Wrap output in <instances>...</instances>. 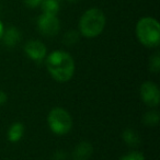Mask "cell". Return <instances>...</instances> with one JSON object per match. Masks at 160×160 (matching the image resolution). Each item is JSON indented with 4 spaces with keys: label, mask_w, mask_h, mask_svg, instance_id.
<instances>
[{
    "label": "cell",
    "mask_w": 160,
    "mask_h": 160,
    "mask_svg": "<svg viewBox=\"0 0 160 160\" xmlns=\"http://www.w3.org/2000/svg\"><path fill=\"white\" fill-rule=\"evenodd\" d=\"M46 68L51 76L58 82L70 80L75 72V60L71 55L64 51H55L46 58Z\"/></svg>",
    "instance_id": "6da1fadb"
},
{
    "label": "cell",
    "mask_w": 160,
    "mask_h": 160,
    "mask_svg": "<svg viewBox=\"0 0 160 160\" xmlns=\"http://www.w3.org/2000/svg\"><path fill=\"white\" fill-rule=\"evenodd\" d=\"M104 27L105 16L99 8L87 10L79 20V33L88 38H93L100 35Z\"/></svg>",
    "instance_id": "7a4b0ae2"
},
{
    "label": "cell",
    "mask_w": 160,
    "mask_h": 160,
    "mask_svg": "<svg viewBox=\"0 0 160 160\" xmlns=\"http://www.w3.org/2000/svg\"><path fill=\"white\" fill-rule=\"evenodd\" d=\"M136 35L144 46L157 47L160 44V25L158 21L150 17L142 18L136 25Z\"/></svg>",
    "instance_id": "3957f363"
},
{
    "label": "cell",
    "mask_w": 160,
    "mask_h": 160,
    "mask_svg": "<svg viewBox=\"0 0 160 160\" xmlns=\"http://www.w3.org/2000/svg\"><path fill=\"white\" fill-rule=\"evenodd\" d=\"M47 123L51 131L56 135H65L72 128V120L70 114L62 108H54L49 112Z\"/></svg>",
    "instance_id": "277c9868"
},
{
    "label": "cell",
    "mask_w": 160,
    "mask_h": 160,
    "mask_svg": "<svg viewBox=\"0 0 160 160\" xmlns=\"http://www.w3.org/2000/svg\"><path fill=\"white\" fill-rule=\"evenodd\" d=\"M38 28L43 35L54 36L59 32L60 22L56 16L42 13L38 19Z\"/></svg>",
    "instance_id": "5b68a950"
},
{
    "label": "cell",
    "mask_w": 160,
    "mask_h": 160,
    "mask_svg": "<svg viewBox=\"0 0 160 160\" xmlns=\"http://www.w3.org/2000/svg\"><path fill=\"white\" fill-rule=\"evenodd\" d=\"M140 98L148 107L157 108L160 102L159 88L151 81H146L140 86Z\"/></svg>",
    "instance_id": "8992f818"
},
{
    "label": "cell",
    "mask_w": 160,
    "mask_h": 160,
    "mask_svg": "<svg viewBox=\"0 0 160 160\" xmlns=\"http://www.w3.org/2000/svg\"><path fill=\"white\" fill-rule=\"evenodd\" d=\"M24 52L28 57L36 62H41L46 57L47 49L44 43L38 40H31L24 45Z\"/></svg>",
    "instance_id": "52a82bcc"
},
{
    "label": "cell",
    "mask_w": 160,
    "mask_h": 160,
    "mask_svg": "<svg viewBox=\"0 0 160 160\" xmlns=\"http://www.w3.org/2000/svg\"><path fill=\"white\" fill-rule=\"evenodd\" d=\"M93 147L89 142H80L72 150L73 160H88L92 156Z\"/></svg>",
    "instance_id": "ba28073f"
},
{
    "label": "cell",
    "mask_w": 160,
    "mask_h": 160,
    "mask_svg": "<svg viewBox=\"0 0 160 160\" xmlns=\"http://www.w3.org/2000/svg\"><path fill=\"white\" fill-rule=\"evenodd\" d=\"M1 38L7 47H14L21 41V32L17 28L10 27L7 30H3Z\"/></svg>",
    "instance_id": "9c48e42d"
},
{
    "label": "cell",
    "mask_w": 160,
    "mask_h": 160,
    "mask_svg": "<svg viewBox=\"0 0 160 160\" xmlns=\"http://www.w3.org/2000/svg\"><path fill=\"white\" fill-rule=\"evenodd\" d=\"M8 140L11 142H17L24 135V125L22 123H13L8 129Z\"/></svg>",
    "instance_id": "30bf717a"
},
{
    "label": "cell",
    "mask_w": 160,
    "mask_h": 160,
    "mask_svg": "<svg viewBox=\"0 0 160 160\" xmlns=\"http://www.w3.org/2000/svg\"><path fill=\"white\" fill-rule=\"evenodd\" d=\"M122 138L128 146L137 147L140 145L142 138L139 136V133L133 128H126L122 134Z\"/></svg>",
    "instance_id": "8fae6325"
},
{
    "label": "cell",
    "mask_w": 160,
    "mask_h": 160,
    "mask_svg": "<svg viewBox=\"0 0 160 160\" xmlns=\"http://www.w3.org/2000/svg\"><path fill=\"white\" fill-rule=\"evenodd\" d=\"M40 6L43 13L57 16L60 8V0H42Z\"/></svg>",
    "instance_id": "7c38bea8"
},
{
    "label": "cell",
    "mask_w": 160,
    "mask_h": 160,
    "mask_svg": "<svg viewBox=\"0 0 160 160\" xmlns=\"http://www.w3.org/2000/svg\"><path fill=\"white\" fill-rule=\"evenodd\" d=\"M159 120H160L159 112L156 111V110H151V111H148L147 113H145L142 121L146 126L153 127V126H157L158 123H159Z\"/></svg>",
    "instance_id": "4fadbf2b"
},
{
    "label": "cell",
    "mask_w": 160,
    "mask_h": 160,
    "mask_svg": "<svg viewBox=\"0 0 160 160\" xmlns=\"http://www.w3.org/2000/svg\"><path fill=\"white\" fill-rule=\"evenodd\" d=\"M80 33L76 30H69L65 33L64 38H62V43L67 46H72L79 41Z\"/></svg>",
    "instance_id": "5bb4252c"
},
{
    "label": "cell",
    "mask_w": 160,
    "mask_h": 160,
    "mask_svg": "<svg viewBox=\"0 0 160 160\" xmlns=\"http://www.w3.org/2000/svg\"><path fill=\"white\" fill-rule=\"evenodd\" d=\"M149 70L153 73H158L160 70V54L155 53L149 58Z\"/></svg>",
    "instance_id": "9a60e30c"
},
{
    "label": "cell",
    "mask_w": 160,
    "mask_h": 160,
    "mask_svg": "<svg viewBox=\"0 0 160 160\" xmlns=\"http://www.w3.org/2000/svg\"><path fill=\"white\" fill-rule=\"evenodd\" d=\"M118 160H145V157L139 151H132V152L121 157Z\"/></svg>",
    "instance_id": "2e32d148"
},
{
    "label": "cell",
    "mask_w": 160,
    "mask_h": 160,
    "mask_svg": "<svg viewBox=\"0 0 160 160\" xmlns=\"http://www.w3.org/2000/svg\"><path fill=\"white\" fill-rule=\"evenodd\" d=\"M23 1H24V5L28 8H31V9L38 7L41 5V2H42V0H23Z\"/></svg>",
    "instance_id": "e0dca14e"
},
{
    "label": "cell",
    "mask_w": 160,
    "mask_h": 160,
    "mask_svg": "<svg viewBox=\"0 0 160 160\" xmlns=\"http://www.w3.org/2000/svg\"><path fill=\"white\" fill-rule=\"evenodd\" d=\"M6 102H7V94L2 90H0V105H3Z\"/></svg>",
    "instance_id": "ac0fdd59"
},
{
    "label": "cell",
    "mask_w": 160,
    "mask_h": 160,
    "mask_svg": "<svg viewBox=\"0 0 160 160\" xmlns=\"http://www.w3.org/2000/svg\"><path fill=\"white\" fill-rule=\"evenodd\" d=\"M2 33H3V25L0 21V40H1V36H2Z\"/></svg>",
    "instance_id": "d6986e66"
},
{
    "label": "cell",
    "mask_w": 160,
    "mask_h": 160,
    "mask_svg": "<svg viewBox=\"0 0 160 160\" xmlns=\"http://www.w3.org/2000/svg\"><path fill=\"white\" fill-rule=\"evenodd\" d=\"M67 1H69V2L75 3V2H78V1H80V0H67Z\"/></svg>",
    "instance_id": "ffe728a7"
}]
</instances>
